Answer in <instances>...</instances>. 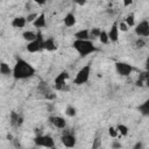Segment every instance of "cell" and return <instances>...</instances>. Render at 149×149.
I'll return each instance as SVG.
<instances>
[{
    "label": "cell",
    "mask_w": 149,
    "mask_h": 149,
    "mask_svg": "<svg viewBox=\"0 0 149 149\" xmlns=\"http://www.w3.org/2000/svg\"><path fill=\"white\" fill-rule=\"evenodd\" d=\"M76 3H78L79 6H84L86 3V0H73Z\"/></svg>",
    "instance_id": "33"
},
{
    "label": "cell",
    "mask_w": 149,
    "mask_h": 149,
    "mask_svg": "<svg viewBox=\"0 0 149 149\" xmlns=\"http://www.w3.org/2000/svg\"><path fill=\"white\" fill-rule=\"evenodd\" d=\"M19 116H20V114H17L16 112H14V111L10 112V125H12V126H15V127H16Z\"/></svg>",
    "instance_id": "25"
},
{
    "label": "cell",
    "mask_w": 149,
    "mask_h": 149,
    "mask_svg": "<svg viewBox=\"0 0 149 149\" xmlns=\"http://www.w3.org/2000/svg\"><path fill=\"white\" fill-rule=\"evenodd\" d=\"M43 49L47 51H55L57 49V45L55 43V40L52 37H49L43 41Z\"/></svg>",
    "instance_id": "13"
},
{
    "label": "cell",
    "mask_w": 149,
    "mask_h": 149,
    "mask_svg": "<svg viewBox=\"0 0 149 149\" xmlns=\"http://www.w3.org/2000/svg\"><path fill=\"white\" fill-rule=\"evenodd\" d=\"M115 69H116V72L120 76H123V77L129 76L132 73V71L134 70V68L130 64L125 63V62H116L115 63Z\"/></svg>",
    "instance_id": "7"
},
{
    "label": "cell",
    "mask_w": 149,
    "mask_h": 149,
    "mask_svg": "<svg viewBox=\"0 0 149 149\" xmlns=\"http://www.w3.org/2000/svg\"><path fill=\"white\" fill-rule=\"evenodd\" d=\"M26 23H27V20L23 16H16L12 21V26L14 28H23L26 26Z\"/></svg>",
    "instance_id": "14"
},
{
    "label": "cell",
    "mask_w": 149,
    "mask_h": 149,
    "mask_svg": "<svg viewBox=\"0 0 149 149\" xmlns=\"http://www.w3.org/2000/svg\"><path fill=\"white\" fill-rule=\"evenodd\" d=\"M112 148H113V149H119V148H122V144H121L120 142H118V141H114V142L112 143Z\"/></svg>",
    "instance_id": "31"
},
{
    "label": "cell",
    "mask_w": 149,
    "mask_h": 149,
    "mask_svg": "<svg viewBox=\"0 0 149 149\" xmlns=\"http://www.w3.org/2000/svg\"><path fill=\"white\" fill-rule=\"evenodd\" d=\"M108 134H109V136H112V137H116V136H118V130H116V128L109 127V128H108Z\"/></svg>",
    "instance_id": "29"
},
{
    "label": "cell",
    "mask_w": 149,
    "mask_h": 149,
    "mask_svg": "<svg viewBox=\"0 0 149 149\" xmlns=\"http://www.w3.org/2000/svg\"><path fill=\"white\" fill-rule=\"evenodd\" d=\"M43 36H42V33H37L36 34V38L28 42L27 44V51L28 52H38L41 50H43Z\"/></svg>",
    "instance_id": "3"
},
{
    "label": "cell",
    "mask_w": 149,
    "mask_h": 149,
    "mask_svg": "<svg viewBox=\"0 0 149 149\" xmlns=\"http://www.w3.org/2000/svg\"><path fill=\"white\" fill-rule=\"evenodd\" d=\"M139 109H140V112H141L144 116H148V115H149V100H146L142 105H140Z\"/></svg>",
    "instance_id": "19"
},
{
    "label": "cell",
    "mask_w": 149,
    "mask_h": 149,
    "mask_svg": "<svg viewBox=\"0 0 149 149\" xmlns=\"http://www.w3.org/2000/svg\"><path fill=\"white\" fill-rule=\"evenodd\" d=\"M126 24L128 26V27H133L134 24H135V15L133 14V13H130V14H128L127 15V17H126Z\"/></svg>",
    "instance_id": "21"
},
{
    "label": "cell",
    "mask_w": 149,
    "mask_h": 149,
    "mask_svg": "<svg viewBox=\"0 0 149 149\" xmlns=\"http://www.w3.org/2000/svg\"><path fill=\"white\" fill-rule=\"evenodd\" d=\"M49 121L56 127V128H59V129H63L66 127V121L64 118L62 116H50L49 118Z\"/></svg>",
    "instance_id": "11"
},
{
    "label": "cell",
    "mask_w": 149,
    "mask_h": 149,
    "mask_svg": "<svg viewBox=\"0 0 149 149\" xmlns=\"http://www.w3.org/2000/svg\"><path fill=\"white\" fill-rule=\"evenodd\" d=\"M33 24L35 28H44L47 26V21H45V15L44 13H41L40 15H37V17L33 21Z\"/></svg>",
    "instance_id": "12"
},
{
    "label": "cell",
    "mask_w": 149,
    "mask_h": 149,
    "mask_svg": "<svg viewBox=\"0 0 149 149\" xmlns=\"http://www.w3.org/2000/svg\"><path fill=\"white\" fill-rule=\"evenodd\" d=\"M116 130H118V133H120L122 136H126V135L128 134V128H127V126L121 125V123L116 126Z\"/></svg>",
    "instance_id": "24"
},
{
    "label": "cell",
    "mask_w": 149,
    "mask_h": 149,
    "mask_svg": "<svg viewBox=\"0 0 149 149\" xmlns=\"http://www.w3.org/2000/svg\"><path fill=\"white\" fill-rule=\"evenodd\" d=\"M135 34L137 36H142V37H148L149 36V22L147 20L141 21L136 28H135Z\"/></svg>",
    "instance_id": "8"
},
{
    "label": "cell",
    "mask_w": 149,
    "mask_h": 149,
    "mask_svg": "<svg viewBox=\"0 0 149 149\" xmlns=\"http://www.w3.org/2000/svg\"><path fill=\"white\" fill-rule=\"evenodd\" d=\"M22 37H23V40L30 42V41H33V40L36 38V33L30 31V30H27V31H23L22 33Z\"/></svg>",
    "instance_id": "18"
},
{
    "label": "cell",
    "mask_w": 149,
    "mask_h": 149,
    "mask_svg": "<svg viewBox=\"0 0 149 149\" xmlns=\"http://www.w3.org/2000/svg\"><path fill=\"white\" fill-rule=\"evenodd\" d=\"M133 3V0H123V6L125 7H128V6H130Z\"/></svg>",
    "instance_id": "32"
},
{
    "label": "cell",
    "mask_w": 149,
    "mask_h": 149,
    "mask_svg": "<svg viewBox=\"0 0 149 149\" xmlns=\"http://www.w3.org/2000/svg\"><path fill=\"white\" fill-rule=\"evenodd\" d=\"M90 73H91V64L84 65V66L78 71V73L76 74L74 84H76V85H83V84H85V83L88 80V78H90Z\"/></svg>",
    "instance_id": "4"
},
{
    "label": "cell",
    "mask_w": 149,
    "mask_h": 149,
    "mask_svg": "<svg viewBox=\"0 0 149 149\" xmlns=\"http://www.w3.org/2000/svg\"><path fill=\"white\" fill-rule=\"evenodd\" d=\"M142 147H143V144L141 142H137V143H135V146L133 147V149H141Z\"/></svg>",
    "instance_id": "34"
},
{
    "label": "cell",
    "mask_w": 149,
    "mask_h": 149,
    "mask_svg": "<svg viewBox=\"0 0 149 149\" xmlns=\"http://www.w3.org/2000/svg\"><path fill=\"white\" fill-rule=\"evenodd\" d=\"M69 78V72L68 71H62L59 74L56 76L54 83H55V88L57 91H64L65 87V80ZM68 90V88H66Z\"/></svg>",
    "instance_id": "6"
},
{
    "label": "cell",
    "mask_w": 149,
    "mask_h": 149,
    "mask_svg": "<svg viewBox=\"0 0 149 149\" xmlns=\"http://www.w3.org/2000/svg\"><path fill=\"white\" fill-rule=\"evenodd\" d=\"M64 24L66 27H72L76 24V16L72 13H68L64 17Z\"/></svg>",
    "instance_id": "15"
},
{
    "label": "cell",
    "mask_w": 149,
    "mask_h": 149,
    "mask_svg": "<svg viewBox=\"0 0 149 149\" xmlns=\"http://www.w3.org/2000/svg\"><path fill=\"white\" fill-rule=\"evenodd\" d=\"M36 17H37V13H30L26 16V20H27V22H33Z\"/></svg>",
    "instance_id": "27"
},
{
    "label": "cell",
    "mask_w": 149,
    "mask_h": 149,
    "mask_svg": "<svg viewBox=\"0 0 149 149\" xmlns=\"http://www.w3.org/2000/svg\"><path fill=\"white\" fill-rule=\"evenodd\" d=\"M7 139H8L9 141H13V135H12V134H7Z\"/></svg>",
    "instance_id": "36"
},
{
    "label": "cell",
    "mask_w": 149,
    "mask_h": 149,
    "mask_svg": "<svg viewBox=\"0 0 149 149\" xmlns=\"http://www.w3.org/2000/svg\"><path fill=\"white\" fill-rule=\"evenodd\" d=\"M72 47L79 54L80 57H85L98 50L90 40H74L72 43Z\"/></svg>",
    "instance_id": "2"
},
{
    "label": "cell",
    "mask_w": 149,
    "mask_h": 149,
    "mask_svg": "<svg viewBox=\"0 0 149 149\" xmlns=\"http://www.w3.org/2000/svg\"><path fill=\"white\" fill-rule=\"evenodd\" d=\"M61 141H62V143H63L65 147L72 148V147H74V144H76V136H74L72 133H65V132H64V134H63L62 137H61Z\"/></svg>",
    "instance_id": "9"
},
{
    "label": "cell",
    "mask_w": 149,
    "mask_h": 149,
    "mask_svg": "<svg viewBox=\"0 0 149 149\" xmlns=\"http://www.w3.org/2000/svg\"><path fill=\"white\" fill-rule=\"evenodd\" d=\"M100 31H101V29L100 28H98V27H94V28H92L91 30H88V35H90V40L91 38H97V37H99V35H100Z\"/></svg>",
    "instance_id": "20"
},
{
    "label": "cell",
    "mask_w": 149,
    "mask_h": 149,
    "mask_svg": "<svg viewBox=\"0 0 149 149\" xmlns=\"http://www.w3.org/2000/svg\"><path fill=\"white\" fill-rule=\"evenodd\" d=\"M34 143L37 147H44V148H54L55 147V141L51 136L49 135H37L34 139Z\"/></svg>",
    "instance_id": "5"
},
{
    "label": "cell",
    "mask_w": 149,
    "mask_h": 149,
    "mask_svg": "<svg viewBox=\"0 0 149 149\" xmlns=\"http://www.w3.org/2000/svg\"><path fill=\"white\" fill-rule=\"evenodd\" d=\"M34 1H35L37 5H41V6H42V5H44V3L47 2V0H34Z\"/></svg>",
    "instance_id": "35"
},
{
    "label": "cell",
    "mask_w": 149,
    "mask_h": 149,
    "mask_svg": "<svg viewBox=\"0 0 149 149\" xmlns=\"http://www.w3.org/2000/svg\"><path fill=\"white\" fill-rule=\"evenodd\" d=\"M65 114L68 115V116H74L76 114H77V109H76V107L74 106H71V105H69L66 108H65Z\"/></svg>",
    "instance_id": "22"
},
{
    "label": "cell",
    "mask_w": 149,
    "mask_h": 149,
    "mask_svg": "<svg viewBox=\"0 0 149 149\" xmlns=\"http://www.w3.org/2000/svg\"><path fill=\"white\" fill-rule=\"evenodd\" d=\"M35 72H36V70L30 63H28L27 61H24L22 58H17L16 63L12 70V76L19 80L28 79V78L33 77L35 74Z\"/></svg>",
    "instance_id": "1"
},
{
    "label": "cell",
    "mask_w": 149,
    "mask_h": 149,
    "mask_svg": "<svg viewBox=\"0 0 149 149\" xmlns=\"http://www.w3.org/2000/svg\"><path fill=\"white\" fill-rule=\"evenodd\" d=\"M76 40H90V35H88V29H81L79 31H77L74 34Z\"/></svg>",
    "instance_id": "16"
},
{
    "label": "cell",
    "mask_w": 149,
    "mask_h": 149,
    "mask_svg": "<svg viewBox=\"0 0 149 149\" xmlns=\"http://www.w3.org/2000/svg\"><path fill=\"white\" fill-rule=\"evenodd\" d=\"M0 73L3 76H10L12 74V69L9 68V65L5 62L0 63Z\"/></svg>",
    "instance_id": "17"
},
{
    "label": "cell",
    "mask_w": 149,
    "mask_h": 149,
    "mask_svg": "<svg viewBox=\"0 0 149 149\" xmlns=\"http://www.w3.org/2000/svg\"><path fill=\"white\" fill-rule=\"evenodd\" d=\"M146 45V41L142 38V37H139L136 41H135V48L136 49H141Z\"/></svg>",
    "instance_id": "26"
},
{
    "label": "cell",
    "mask_w": 149,
    "mask_h": 149,
    "mask_svg": "<svg viewBox=\"0 0 149 149\" xmlns=\"http://www.w3.org/2000/svg\"><path fill=\"white\" fill-rule=\"evenodd\" d=\"M99 147H100V139H99V137H97V139L94 140L93 144H92V148H93V149H95V148H99Z\"/></svg>",
    "instance_id": "30"
},
{
    "label": "cell",
    "mask_w": 149,
    "mask_h": 149,
    "mask_svg": "<svg viewBox=\"0 0 149 149\" xmlns=\"http://www.w3.org/2000/svg\"><path fill=\"white\" fill-rule=\"evenodd\" d=\"M108 35V40L112 42H116L119 40V28H118V22H114L112 24V27L109 28V30L107 31Z\"/></svg>",
    "instance_id": "10"
},
{
    "label": "cell",
    "mask_w": 149,
    "mask_h": 149,
    "mask_svg": "<svg viewBox=\"0 0 149 149\" xmlns=\"http://www.w3.org/2000/svg\"><path fill=\"white\" fill-rule=\"evenodd\" d=\"M118 28H119V30H121V31H127L129 27L126 24V22H120V23H118Z\"/></svg>",
    "instance_id": "28"
},
{
    "label": "cell",
    "mask_w": 149,
    "mask_h": 149,
    "mask_svg": "<svg viewBox=\"0 0 149 149\" xmlns=\"http://www.w3.org/2000/svg\"><path fill=\"white\" fill-rule=\"evenodd\" d=\"M99 40H100V42H101L102 44H107V43L109 42V40H108V35H107V31L101 30V31H100V35H99Z\"/></svg>",
    "instance_id": "23"
}]
</instances>
